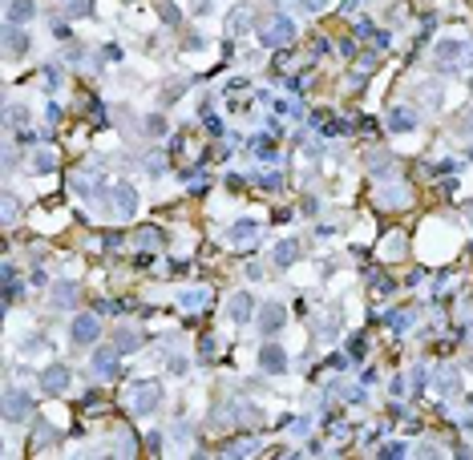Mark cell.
I'll use <instances>...</instances> for the list:
<instances>
[{
  "instance_id": "1",
  "label": "cell",
  "mask_w": 473,
  "mask_h": 460,
  "mask_svg": "<svg viewBox=\"0 0 473 460\" xmlns=\"http://www.w3.org/2000/svg\"><path fill=\"white\" fill-rule=\"evenodd\" d=\"M291 41H295V21H291V17H284V12H280V17H271V21H267V28L259 33V45H263V48H287Z\"/></svg>"
},
{
  "instance_id": "2",
  "label": "cell",
  "mask_w": 473,
  "mask_h": 460,
  "mask_svg": "<svg viewBox=\"0 0 473 460\" xmlns=\"http://www.w3.org/2000/svg\"><path fill=\"white\" fill-rule=\"evenodd\" d=\"M162 404H166V391L158 384H138V388L130 391V408L138 416H158Z\"/></svg>"
},
{
  "instance_id": "3",
  "label": "cell",
  "mask_w": 473,
  "mask_h": 460,
  "mask_svg": "<svg viewBox=\"0 0 473 460\" xmlns=\"http://www.w3.org/2000/svg\"><path fill=\"white\" fill-rule=\"evenodd\" d=\"M33 416V396L24 388H4V420L8 424H24Z\"/></svg>"
},
{
  "instance_id": "4",
  "label": "cell",
  "mask_w": 473,
  "mask_h": 460,
  "mask_svg": "<svg viewBox=\"0 0 473 460\" xmlns=\"http://www.w3.org/2000/svg\"><path fill=\"white\" fill-rule=\"evenodd\" d=\"M118 347H97L94 355H89V371H94L97 380H114V375H118Z\"/></svg>"
},
{
  "instance_id": "5",
  "label": "cell",
  "mask_w": 473,
  "mask_h": 460,
  "mask_svg": "<svg viewBox=\"0 0 473 460\" xmlns=\"http://www.w3.org/2000/svg\"><path fill=\"white\" fill-rule=\"evenodd\" d=\"M69 335H73V344L94 347L97 339H101V319H97V315H77L73 327H69Z\"/></svg>"
},
{
  "instance_id": "6",
  "label": "cell",
  "mask_w": 473,
  "mask_h": 460,
  "mask_svg": "<svg viewBox=\"0 0 473 460\" xmlns=\"http://www.w3.org/2000/svg\"><path fill=\"white\" fill-rule=\"evenodd\" d=\"M259 368L267 371V375H287V368H291V355H287V347L267 344V347L259 351Z\"/></svg>"
},
{
  "instance_id": "7",
  "label": "cell",
  "mask_w": 473,
  "mask_h": 460,
  "mask_svg": "<svg viewBox=\"0 0 473 460\" xmlns=\"http://www.w3.org/2000/svg\"><path fill=\"white\" fill-rule=\"evenodd\" d=\"M110 198H114V214H118V218H134V210H138V190L130 182H118L110 190Z\"/></svg>"
},
{
  "instance_id": "8",
  "label": "cell",
  "mask_w": 473,
  "mask_h": 460,
  "mask_svg": "<svg viewBox=\"0 0 473 460\" xmlns=\"http://www.w3.org/2000/svg\"><path fill=\"white\" fill-rule=\"evenodd\" d=\"M69 384H73V375H69V368H61V364H49V368L41 371V388H45L49 396H65Z\"/></svg>"
},
{
  "instance_id": "9",
  "label": "cell",
  "mask_w": 473,
  "mask_h": 460,
  "mask_svg": "<svg viewBox=\"0 0 473 460\" xmlns=\"http://www.w3.org/2000/svg\"><path fill=\"white\" fill-rule=\"evenodd\" d=\"M259 222H255V218H239V222H231V227H227V242H231V247H247V242H255V238H259Z\"/></svg>"
},
{
  "instance_id": "10",
  "label": "cell",
  "mask_w": 473,
  "mask_h": 460,
  "mask_svg": "<svg viewBox=\"0 0 473 460\" xmlns=\"http://www.w3.org/2000/svg\"><path fill=\"white\" fill-rule=\"evenodd\" d=\"M284 327H287V307H280V303L259 307V331L263 335H275V331H284Z\"/></svg>"
},
{
  "instance_id": "11",
  "label": "cell",
  "mask_w": 473,
  "mask_h": 460,
  "mask_svg": "<svg viewBox=\"0 0 473 460\" xmlns=\"http://www.w3.org/2000/svg\"><path fill=\"white\" fill-rule=\"evenodd\" d=\"M465 41H441V45H437V53H433V57H437V69L445 73V69H457V61H461V53H465Z\"/></svg>"
},
{
  "instance_id": "12",
  "label": "cell",
  "mask_w": 473,
  "mask_h": 460,
  "mask_svg": "<svg viewBox=\"0 0 473 460\" xmlns=\"http://www.w3.org/2000/svg\"><path fill=\"white\" fill-rule=\"evenodd\" d=\"M227 315H231V323H247L255 315V295L251 291H235L231 303H227Z\"/></svg>"
},
{
  "instance_id": "13",
  "label": "cell",
  "mask_w": 473,
  "mask_h": 460,
  "mask_svg": "<svg viewBox=\"0 0 473 460\" xmlns=\"http://www.w3.org/2000/svg\"><path fill=\"white\" fill-rule=\"evenodd\" d=\"M433 391H437L441 400H457V396H461V375L453 368H441L433 375Z\"/></svg>"
},
{
  "instance_id": "14",
  "label": "cell",
  "mask_w": 473,
  "mask_h": 460,
  "mask_svg": "<svg viewBox=\"0 0 473 460\" xmlns=\"http://www.w3.org/2000/svg\"><path fill=\"white\" fill-rule=\"evenodd\" d=\"M417 125H421V117L413 114V109H404V105L388 109V130H393V134H413Z\"/></svg>"
},
{
  "instance_id": "15",
  "label": "cell",
  "mask_w": 473,
  "mask_h": 460,
  "mask_svg": "<svg viewBox=\"0 0 473 460\" xmlns=\"http://www.w3.org/2000/svg\"><path fill=\"white\" fill-rule=\"evenodd\" d=\"M368 174H372V178H393V174H397V158H393L388 150H372V154H368Z\"/></svg>"
},
{
  "instance_id": "16",
  "label": "cell",
  "mask_w": 473,
  "mask_h": 460,
  "mask_svg": "<svg viewBox=\"0 0 473 460\" xmlns=\"http://www.w3.org/2000/svg\"><path fill=\"white\" fill-rule=\"evenodd\" d=\"M251 21H255V4H235V8L227 12L223 28H227V33H243V28H247Z\"/></svg>"
},
{
  "instance_id": "17",
  "label": "cell",
  "mask_w": 473,
  "mask_h": 460,
  "mask_svg": "<svg viewBox=\"0 0 473 460\" xmlns=\"http://www.w3.org/2000/svg\"><path fill=\"white\" fill-rule=\"evenodd\" d=\"M4 17H8V24H28L37 17V0H8Z\"/></svg>"
},
{
  "instance_id": "18",
  "label": "cell",
  "mask_w": 473,
  "mask_h": 460,
  "mask_svg": "<svg viewBox=\"0 0 473 460\" xmlns=\"http://www.w3.org/2000/svg\"><path fill=\"white\" fill-rule=\"evenodd\" d=\"M77 299H81V295H77V287H73V283H57V287L49 291V303H53L57 311H61V307H65V311L77 307Z\"/></svg>"
},
{
  "instance_id": "19",
  "label": "cell",
  "mask_w": 473,
  "mask_h": 460,
  "mask_svg": "<svg viewBox=\"0 0 473 460\" xmlns=\"http://www.w3.org/2000/svg\"><path fill=\"white\" fill-rule=\"evenodd\" d=\"M211 303V287H187L182 295H178V307L182 311H198V307H207Z\"/></svg>"
},
{
  "instance_id": "20",
  "label": "cell",
  "mask_w": 473,
  "mask_h": 460,
  "mask_svg": "<svg viewBox=\"0 0 473 460\" xmlns=\"http://www.w3.org/2000/svg\"><path fill=\"white\" fill-rule=\"evenodd\" d=\"M114 347L126 351V355H134V351L142 347V331H134V327H118V331H114Z\"/></svg>"
},
{
  "instance_id": "21",
  "label": "cell",
  "mask_w": 473,
  "mask_h": 460,
  "mask_svg": "<svg viewBox=\"0 0 473 460\" xmlns=\"http://www.w3.org/2000/svg\"><path fill=\"white\" fill-rule=\"evenodd\" d=\"M271 258H275V267H291V263L300 258V242H295V238H280L275 251H271Z\"/></svg>"
},
{
  "instance_id": "22",
  "label": "cell",
  "mask_w": 473,
  "mask_h": 460,
  "mask_svg": "<svg viewBox=\"0 0 473 460\" xmlns=\"http://www.w3.org/2000/svg\"><path fill=\"white\" fill-rule=\"evenodd\" d=\"M4 45H8V53H28V48H33V37L21 33V24H8V28H4Z\"/></svg>"
},
{
  "instance_id": "23",
  "label": "cell",
  "mask_w": 473,
  "mask_h": 460,
  "mask_svg": "<svg viewBox=\"0 0 473 460\" xmlns=\"http://www.w3.org/2000/svg\"><path fill=\"white\" fill-rule=\"evenodd\" d=\"M377 202L380 206H393V210H401V206H409V190L404 186H380V194H377Z\"/></svg>"
},
{
  "instance_id": "24",
  "label": "cell",
  "mask_w": 473,
  "mask_h": 460,
  "mask_svg": "<svg viewBox=\"0 0 473 460\" xmlns=\"http://www.w3.org/2000/svg\"><path fill=\"white\" fill-rule=\"evenodd\" d=\"M28 161H33V170H37V174H49V170L57 166V154H53V150H33Z\"/></svg>"
},
{
  "instance_id": "25",
  "label": "cell",
  "mask_w": 473,
  "mask_h": 460,
  "mask_svg": "<svg viewBox=\"0 0 473 460\" xmlns=\"http://www.w3.org/2000/svg\"><path fill=\"white\" fill-rule=\"evenodd\" d=\"M89 12H94V0H69V4H65V17H69V21H81V17H89Z\"/></svg>"
},
{
  "instance_id": "26",
  "label": "cell",
  "mask_w": 473,
  "mask_h": 460,
  "mask_svg": "<svg viewBox=\"0 0 473 460\" xmlns=\"http://www.w3.org/2000/svg\"><path fill=\"white\" fill-rule=\"evenodd\" d=\"M158 17H162L166 24H178V21H182V12L174 8V0H158Z\"/></svg>"
},
{
  "instance_id": "27",
  "label": "cell",
  "mask_w": 473,
  "mask_h": 460,
  "mask_svg": "<svg viewBox=\"0 0 473 460\" xmlns=\"http://www.w3.org/2000/svg\"><path fill=\"white\" fill-rule=\"evenodd\" d=\"M146 174H150V178H162L166 174V154H150V158H146Z\"/></svg>"
},
{
  "instance_id": "28",
  "label": "cell",
  "mask_w": 473,
  "mask_h": 460,
  "mask_svg": "<svg viewBox=\"0 0 473 460\" xmlns=\"http://www.w3.org/2000/svg\"><path fill=\"white\" fill-rule=\"evenodd\" d=\"M380 457H388V460H401V457H409V448H404L401 440H388V444L380 448Z\"/></svg>"
},
{
  "instance_id": "29",
  "label": "cell",
  "mask_w": 473,
  "mask_h": 460,
  "mask_svg": "<svg viewBox=\"0 0 473 460\" xmlns=\"http://www.w3.org/2000/svg\"><path fill=\"white\" fill-rule=\"evenodd\" d=\"M146 134L150 138H166V117H146Z\"/></svg>"
},
{
  "instance_id": "30",
  "label": "cell",
  "mask_w": 473,
  "mask_h": 460,
  "mask_svg": "<svg viewBox=\"0 0 473 460\" xmlns=\"http://www.w3.org/2000/svg\"><path fill=\"white\" fill-rule=\"evenodd\" d=\"M251 150H255L259 158H267V161L275 158V145H271V141H267V138H255V141H251Z\"/></svg>"
},
{
  "instance_id": "31",
  "label": "cell",
  "mask_w": 473,
  "mask_h": 460,
  "mask_svg": "<svg viewBox=\"0 0 473 460\" xmlns=\"http://www.w3.org/2000/svg\"><path fill=\"white\" fill-rule=\"evenodd\" d=\"M170 436L178 440V444H187V440H190V436H194V428H190L187 420H182V424H174V432H170Z\"/></svg>"
},
{
  "instance_id": "32",
  "label": "cell",
  "mask_w": 473,
  "mask_h": 460,
  "mask_svg": "<svg viewBox=\"0 0 473 460\" xmlns=\"http://www.w3.org/2000/svg\"><path fill=\"white\" fill-rule=\"evenodd\" d=\"M4 222H8V227L17 222V198H12V194H4Z\"/></svg>"
},
{
  "instance_id": "33",
  "label": "cell",
  "mask_w": 473,
  "mask_h": 460,
  "mask_svg": "<svg viewBox=\"0 0 473 460\" xmlns=\"http://www.w3.org/2000/svg\"><path fill=\"white\" fill-rule=\"evenodd\" d=\"M291 432H295V436H308V432H311V420H308V416H304V420H295V428H291Z\"/></svg>"
},
{
  "instance_id": "34",
  "label": "cell",
  "mask_w": 473,
  "mask_h": 460,
  "mask_svg": "<svg viewBox=\"0 0 473 460\" xmlns=\"http://www.w3.org/2000/svg\"><path fill=\"white\" fill-rule=\"evenodd\" d=\"M461 134H465V138H473V109L461 117Z\"/></svg>"
},
{
  "instance_id": "35",
  "label": "cell",
  "mask_w": 473,
  "mask_h": 460,
  "mask_svg": "<svg viewBox=\"0 0 473 460\" xmlns=\"http://www.w3.org/2000/svg\"><path fill=\"white\" fill-rule=\"evenodd\" d=\"M304 8H308V12H324V8H328V0H304Z\"/></svg>"
},
{
  "instance_id": "36",
  "label": "cell",
  "mask_w": 473,
  "mask_h": 460,
  "mask_svg": "<svg viewBox=\"0 0 473 460\" xmlns=\"http://www.w3.org/2000/svg\"><path fill=\"white\" fill-rule=\"evenodd\" d=\"M138 242H142V247H154V242H158V234H154V230H142V234H138Z\"/></svg>"
},
{
  "instance_id": "37",
  "label": "cell",
  "mask_w": 473,
  "mask_h": 460,
  "mask_svg": "<svg viewBox=\"0 0 473 460\" xmlns=\"http://www.w3.org/2000/svg\"><path fill=\"white\" fill-rule=\"evenodd\" d=\"M421 388H425V368L413 371V391H421Z\"/></svg>"
},
{
  "instance_id": "38",
  "label": "cell",
  "mask_w": 473,
  "mask_h": 460,
  "mask_svg": "<svg viewBox=\"0 0 473 460\" xmlns=\"http://www.w3.org/2000/svg\"><path fill=\"white\" fill-rule=\"evenodd\" d=\"M417 457H441V452H437V444H421V448H417Z\"/></svg>"
},
{
  "instance_id": "39",
  "label": "cell",
  "mask_w": 473,
  "mask_h": 460,
  "mask_svg": "<svg viewBox=\"0 0 473 460\" xmlns=\"http://www.w3.org/2000/svg\"><path fill=\"white\" fill-rule=\"evenodd\" d=\"M247 278H263V267H259V263H247Z\"/></svg>"
},
{
  "instance_id": "40",
  "label": "cell",
  "mask_w": 473,
  "mask_h": 460,
  "mask_svg": "<svg viewBox=\"0 0 473 460\" xmlns=\"http://www.w3.org/2000/svg\"><path fill=\"white\" fill-rule=\"evenodd\" d=\"M470 227H473V202H470Z\"/></svg>"
},
{
  "instance_id": "41",
  "label": "cell",
  "mask_w": 473,
  "mask_h": 460,
  "mask_svg": "<svg viewBox=\"0 0 473 460\" xmlns=\"http://www.w3.org/2000/svg\"><path fill=\"white\" fill-rule=\"evenodd\" d=\"M470 368H473V355H470Z\"/></svg>"
}]
</instances>
